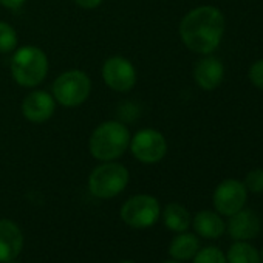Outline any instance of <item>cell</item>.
Instances as JSON below:
<instances>
[{
	"instance_id": "6da1fadb",
	"label": "cell",
	"mask_w": 263,
	"mask_h": 263,
	"mask_svg": "<svg viewBox=\"0 0 263 263\" xmlns=\"http://www.w3.org/2000/svg\"><path fill=\"white\" fill-rule=\"evenodd\" d=\"M224 34L223 13L211 5L191 10L180 24V37L194 53L209 54L221 42Z\"/></svg>"
},
{
	"instance_id": "7a4b0ae2",
	"label": "cell",
	"mask_w": 263,
	"mask_h": 263,
	"mask_svg": "<svg viewBox=\"0 0 263 263\" xmlns=\"http://www.w3.org/2000/svg\"><path fill=\"white\" fill-rule=\"evenodd\" d=\"M130 144L128 128L118 121L99 124L88 140V151L99 161H115L125 154Z\"/></svg>"
},
{
	"instance_id": "3957f363",
	"label": "cell",
	"mask_w": 263,
	"mask_h": 263,
	"mask_svg": "<svg viewBox=\"0 0 263 263\" xmlns=\"http://www.w3.org/2000/svg\"><path fill=\"white\" fill-rule=\"evenodd\" d=\"M48 73L47 54L34 45H25L16 50L11 59L13 79L27 88L37 87Z\"/></svg>"
},
{
	"instance_id": "277c9868",
	"label": "cell",
	"mask_w": 263,
	"mask_h": 263,
	"mask_svg": "<svg viewBox=\"0 0 263 263\" xmlns=\"http://www.w3.org/2000/svg\"><path fill=\"white\" fill-rule=\"evenodd\" d=\"M128 184V171L115 161H104L88 177V191L93 197L108 200L119 195Z\"/></svg>"
},
{
	"instance_id": "5b68a950",
	"label": "cell",
	"mask_w": 263,
	"mask_h": 263,
	"mask_svg": "<svg viewBox=\"0 0 263 263\" xmlns=\"http://www.w3.org/2000/svg\"><path fill=\"white\" fill-rule=\"evenodd\" d=\"M91 91V79L82 70H68L59 74L53 82V98L64 107H78L84 104Z\"/></svg>"
},
{
	"instance_id": "8992f818",
	"label": "cell",
	"mask_w": 263,
	"mask_h": 263,
	"mask_svg": "<svg viewBox=\"0 0 263 263\" xmlns=\"http://www.w3.org/2000/svg\"><path fill=\"white\" fill-rule=\"evenodd\" d=\"M121 220L135 229H147L154 226L161 217L160 201L147 194L130 197L119 211Z\"/></svg>"
},
{
	"instance_id": "52a82bcc",
	"label": "cell",
	"mask_w": 263,
	"mask_h": 263,
	"mask_svg": "<svg viewBox=\"0 0 263 263\" xmlns=\"http://www.w3.org/2000/svg\"><path fill=\"white\" fill-rule=\"evenodd\" d=\"M130 152L143 164H157L167 154V141L161 132L143 128L130 137Z\"/></svg>"
},
{
	"instance_id": "ba28073f",
	"label": "cell",
	"mask_w": 263,
	"mask_h": 263,
	"mask_svg": "<svg viewBox=\"0 0 263 263\" xmlns=\"http://www.w3.org/2000/svg\"><path fill=\"white\" fill-rule=\"evenodd\" d=\"M248 200V191L245 184L235 178H228L221 181L212 195V203L220 215L231 217L245 208Z\"/></svg>"
},
{
	"instance_id": "9c48e42d",
	"label": "cell",
	"mask_w": 263,
	"mask_h": 263,
	"mask_svg": "<svg viewBox=\"0 0 263 263\" xmlns=\"http://www.w3.org/2000/svg\"><path fill=\"white\" fill-rule=\"evenodd\" d=\"M102 79L115 91H130L137 84V70L128 59L122 56H111L102 65Z\"/></svg>"
},
{
	"instance_id": "30bf717a",
	"label": "cell",
	"mask_w": 263,
	"mask_h": 263,
	"mask_svg": "<svg viewBox=\"0 0 263 263\" xmlns=\"http://www.w3.org/2000/svg\"><path fill=\"white\" fill-rule=\"evenodd\" d=\"M56 108V101L51 93L45 90H33L24 98L22 115L31 122H45L48 121Z\"/></svg>"
},
{
	"instance_id": "8fae6325",
	"label": "cell",
	"mask_w": 263,
	"mask_h": 263,
	"mask_svg": "<svg viewBox=\"0 0 263 263\" xmlns=\"http://www.w3.org/2000/svg\"><path fill=\"white\" fill-rule=\"evenodd\" d=\"M260 228H261V223H260L258 215L254 211L245 209V208L235 212L234 215H231L226 223V231L229 237L234 240H240V241L255 238L260 232Z\"/></svg>"
},
{
	"instance_id": "7c38bea8",
	"label": "cell",
	"mask_w": 263,
	"mask_h": 263,
	"mask_svg": "<svg viewBox=\"0 0 263 263\" xmlns=\"http://www.w3.org/2000/svg\"><path fill=\"white\" fill-rule=\"evenodd\" d=\"M24 249V234L21 228L7 218L0 220V263L17 258Z\"/></svg>"
},
{
	"instance_id": "4fadbf2b",
	"label": "cell",
	"mask_w": 263,
	"mask_h": 263,
	"mask_svg": "<svg viewBox=\"0 0 263 263\" xmlns=\"http://www.w3.org/2000/svg\"><path fill=\"white\" fill-rule=\"evenodd\" d=\"M224 78V67L220 59L206 56L197 62L194 68V79L197 85L206 91L215 90Z\"/></svg>"
},
{
	"instance_id": "5bb4252c",
	"label": "cell",
	"mask_w": 263,
	"mask_h": 263,
	"mask_svg": "<svg viewBox=\"0 0 263 263\" xmlns=\"http://www.w3.org/2000/svg\"><path fill=\"white\" fill-rule=\"evenodd\" d=\"M192 226L200 237L209 240L221 237L226 231L223 218L218 212L214 211H200L198 214H195V217L192 218Z\"/></svg>"
},
{
	"instance_id": "9a60e30c",
	"label": "cell",
	"mask_w": 263,
	"mask_h": 263,
	"mask_svg": "<svg viewBox=\"0 0 263 263\" xmlns=\"http://www.w3.org/2000/svg\"><path fill=\"white\" fill-rule=\"evenodd\" d=\"M200 249V240L195 234L191 232H180L177 237L172 238L169 245V255L177 261L192 260L194 255Z\"/></svg>"
},
{
	"instance_id": "2e32d148",
	"label": "cell",
	"mask_w": 263,
	"mask_h": 263,
	"mask_svg": "<svg viewBox=\"0 0 263 263\" xmlns=\"http://www.w3.org/2000/svg\"><path fill=\"white\" fill-rule=\"evenodd\" d=\"M161 214H163V221H164L166 228L172 232H177V234L184 232L192 224L191 212L180 203L166 204V208L163 209Z\"/></svg>"
},
{
	"instance_id": "e0dca14e",
	"label": "cell",
	"mask_w": 263,
	"mask_h": 263,
	"mask_svg": "<svg viewBox=\"0 0 263 263\" xmlns=\"http://www.w3.org/2000/svg\"><path fill=\"white\" fill-rule=\"evenodd\" d=\"M226 261L228 263H261L260 260V252L257 251L255 246L246 241L235 240L228 249L226 254Z\"/></svg>"
},
{
	"instance_id": "ac0fdd59",
	"label": "cell",
	"mask_w": 263,
	"mask_h": 263,
	"mask_svg": "<svg viewBox=\"0 0 263 263\" xmlns=\"http://www.w3.org/2000/svg\"><path fill=\"white\" fill-rule=\"evenodd\" d=\"M17 47V33L8 24L0 21V53H11Z\"/></svg>"
},
{
	"instance_id": "d6986e66",
	"label": "cell",
	"mask_w": 263,
	"mask_h": 263,
	"mask_svg": "<svg viewBox=\"0 0 263 263\" xmlns=\"http://www.w3.org/2000/svg\"><path fill=\"white\" fill-rule=\"evenodd\" d=\"M192 260L194 263H228L226 254L217 246H206L203 249H198Z\"/></svg>"
},
{
	"instance_id": "ffe728a7",
	"label": "cell",
	"mask_w": 263,
	"mask_h": 263,
	"mask_svg": "<svg viewBox=\"0 0 263 263\" xmlns=\"http://www.w3.org/2000/svg\"><path fill=\"white\" fill-rule=\"evenodd\" d=\"M243 184H245L246 191H249L252 194H261L263 192V169L249 171Z\"/></svg>"
},
{
	"instance_id": "44dd1931",
	"label": "cell",
	"mask_w": 263,
	"mask_h": 263,
	"mask_svg": "<svg viewBox=\"0 0 263 263\" xmlns=\"http://www.w3.org/2000/svg\"><path fill=\"white\" fill-rule=\"evenodd\" d=\"M249 81L254 87L263 90V59L255 61L251 67H249Z\"/></svg>"
},
{
	"instance_id": "7402d4cb",
	"label": "cell",
	"mask_w": 263,
	"mask_h": 263,
	"mask_svg": "<svg viewBox=\"0 0 263 263\" xmlns=\"http://www.w3.org/2000/svg\"><path fill=\"white\" fill-rule=\"evenodd\" d=\"M76 5H79L81 8H85V10H93V8H98L102 0H74Z\"/></svg>"
},
{
	"instance_id": "603a6c76",
	"label": "cell",
	"mask_w": 263,
	"mask_h": 263,
	"mask_svg": "<svg viewBox=\"0 0 263 263\" xmlns=\"http://www.w3.org/2000/svg\"><path fill=\"white\" fill-rule=\"evenodd\" d=\"M25 2L27 0H0V5L8 10H19L21 7H24Z\"/></svg>"
},
{
	"instance_id": "cb8c5ba5",
	"label": "cell",
	"mask_w": 263,
	"mask_h": 263,
	"mask_svg": "<svg viewBox=\"0 0 263 263\" xmlns=\"http://www.w3.org/2000/svg\"><path fill=\"white\" fill-rule=\"evenodd\" d=\"M7 263H22V261H19L17 258H14V260H10V261H7Z\"/></svg>"
},
{
	"instance_id": "d4e9b609",
	"label": "cell",
	"mask_w": 263,
	"mask_h": 263,
	"mask_svg": "<svg viewBox=\"0 0 263 263\" xmlns=\"http://www.w3.org/2000/svg\"><path fill=\"white\" fill-rule=\"evenodd\" d=\"M119 263H135V261H130V260H124V261H119Z\"/></svg>"
},
{
	"instance_id": "484cf974",
	"label": "cell",
	"mask_w": 263,
	"mask_h": 263,
	"mask_svg": "<svg viewBox=\"0 0 263 263\" xmlns=\"http://www.w3.org/2000/svg\"><path fill=\"white\" fill-rule=\"evenodd\" d=\"M260 260H261V263H263V249H261V252H260Z\"/></svg>"
},
{
	"instance_id": "4316f807",
	"label": "cell",
	"mask_w": 263,
	"mask_h": 263,
	"mask_svg": "<svg viewBox=\"0 0 263 263\" xmlns=\"http://www.w3.org/2000/svg\"><path fill=\"white\" fill-rule=\"evenodd\" d=\"M164 263H180V261H177V260H171V261H164Z\"/></svg>"
}]
</instances>
